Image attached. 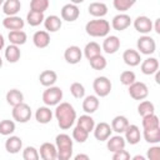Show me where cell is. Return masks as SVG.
Here are the masks:
<instances>
[{
	"label": "cell",
	"instance_id": "obj_6",
	"mask_svg": "<svg viewBox=\"0 0 160 160\" xmlns=\"http://www.w3.org/2000/svg\"><path fill=\"white\" fill-rule=\"evenodd\" d=\"M11 115H12V119H14L15 121L24 124V122H28V121L30 120L32 112H31V108H30L28 104H25V102L22 101V102H20L19 105H16V106L12 108Z\"/></svg>",
	"mask_w": 160,
	"mask_h": 160
},
{
	"label": "cell",
	"instance_id": "obj_16",
	"mask_svg": "<svg viewBox=\"0 0 160 160\" xmlns=\"http://www.w3.org/2000/svg\"><path fill=\"white\" fill-rule=\"evenodd\" d=\"M39 155L42 160H55L58 159V150L55 144L51 142H44L41 144L39 149Z\"/></svg>",
	"mask_w": 160,
	"mask_h": 160
},
{
	"label": "cell",
	"instance_id": "obj_18",
	"mask_svg": "<svg viewBox=\"0 0 160 160\" xmlns=\"http://www.w3.org/2000/svg\"><path fill=\"white\" fill-rule=\"evenodd\" d=\"M25 25V21L18 16V15H11V16H6L4 20H2V26L8 30H22Z\"/></svg>",
	"mask_w": 160,
	"mask_h": 160
},
{
	"label": "cell",
	"instance_id": "obj_20",
	"mask_svg": "<svg viewBox=\"0 0 160 160\" xmlns=\"http://www.w3.org/2000/svg\"><path fill=\"white\" fill-rule=\"evenodd\" d=\"M32 42L39 49H45L50 44V35L46 30H39L32 35Z\"/></svg>",
	"mask_w": 160,
	"mask_h": 160
},
{
	"label": "cell",
	"instance_id": "obj_50",
	"mask_svg": "<svg viewBox=\"0 0 160 160\" xmlns=\"http://www.w3.org/2000/svg\"><path fill=\"white\" fill-rule=\"evenodd\" d=\"M74 159H75V160H81V159H84V160H89L90 158H89V155H86V154H78V155L74 156Z\"/></svg>",
	"mask_w": 160,
	"mask_h": 160
},
{
	"label": "cell",
	"instance_id": "obj_46",
	"mask_svg": "<svg viewBox=\"0 0 160 160\" xmlns=\"http://www.w3.org/2000/svg\"><path fill=\"white\" fill-rule=\"evenodd\" d=\"M136 80V75L134 71L131 70H125L120 74V82L125 86H129L130 84H132Z\"/></svg>",
	"mask_w": 160,
	"mask_h": 160
},
{
	"label": "cell",
	"instance_id": "obj_10",
	"mask_svg": "<svg viewBox=\"0 0 160 160\" xmlns=\"http://www.w3.org/2000/svg\"><path fill=\"white\" fill-rule=\"evenodd\" d=\"M81 58H82V50L76 45H71L66 48L64 51V59L68 64H71V65L79 64Z\"/></svg>",
	"mask_w": 160,
	"mask_h": 160
},
{
	"label": "cell",
	"instance_id": "obj_17",
	"mask_svg": "<svg viewBox=\"0 0 160 160\" xmlns=\"http://www.w3.org/2000/svg\"><path fill=\"white\" fill-rule=\"evenodd\" d=\"M125 145H126V141H125L124 136H121V134L109 136L106 140V148L110 152H115L121 149H125Z\"/></svg>",
	"mask_w": 160,
	"mask_h": 160
},
{
	"label": "cell",
	"instance_id": "obj_54",
	"mask_svg": "<svg viewBox=\"0 0 160 160\" xmlns=\"http://www.w3.org/2000/svg\"><path fill=\"white\" fill-rule=\"evenodd\" d=\"M85 0H70V2L71 4H75V5H78V4H81V2H84Z\"/></svg>",
	"mask_w": 160,
	"mask_h": 160
},
{
	"label": "cell",
	"instance_id": "obj_4",
	"mask_svg": "<svg viewBox=\"0 0 160 160\" xmlns=\"http://www.w3.org/2000/svg\"><path fill=\"white\" fill-rule=\"evenodd\" d=\"M62 100V90L59 86H48L42 92V101L46 106H56Z\"/></svg>",
	"mask_w": 160,
	"mask_h": 160
},
{
	"label": "cell",
	"instance_id": "obj_3",
	"mask_svg": "<svg viewBox=\"0 0 160 160\" xmlns=\"http://www.w3.org/2000/svg\"><path fill=\"white\" fill-rule=\"evenodd\" d=\"M72 139L68 134H59L55 138V146L59 160H69L72 156Z\"/></svg>",
	"mask_w": 160,
	"mask_h": 160
},
{
	"label": "cell",
	"instance_id": "obj_38",
	"mask_svg": "<svg viewBox=\"0 0 160 160\" xmlns=\"http://www.w3.org/2000/svg\"><path fill=\"white\" fill-rule=\"evenodd\" d=\"M138 112L140 116H145V115H149V114H152L155 112V106L151 101L149 100H142L140 101V104L138 105Z\"/></svg>",
	"mask_w": 160,
	"mask_h": 160
},
{
	"label": "cell",
	"instance_id": "obj_19",
	"mask_svg": "<svg viewBox=\"0 0 160 160\" xmlns=\"http://www.w3.org/2000/svg\"><path fill=\"white\" fill-rule=\"evenodd\" d=\"M140 70L145 75H152L159 70V60L156 58H146L140 65Z\"/></svg>",
	"mask_w": 160,
	"mask_h": 160
},
{
	"label": "cell",
	"instance_id": "obj_28",
	"mask_svg": "<svg viewBox=\"0 0 160 160\" xmlns=\"http://www.w3.org/2000/svg\"><path fill=\"white\" fill-rule=\"evenodd\" d=\"M4 55H5V59H6L9 62L15 64V62L19 61V59H20V56H21V51H20V48H19L18 45L10 44V45H8V46L5 48Z\"/></svg>",
	"mask_w": 160,
	"mask_h": 160
},
{
	"label": "cell",
	"instance_id": "obj_47",
	"mask_svg": "<svg viewBox=\"0 0 160 160\" xmlns=\"http://www.w3.org/2000/svg\"><path fill=\"white\" fill-rule=\"evenodd\" d=\"M146 158L149 160H160V146H151L148 149Z\"/></svg>",
	"mask_w": 160,
	"mask_h": 160
},
{
	"label": "cell",
	"instance_id": "obj_11",
	"mask_svg": "<svg viewBox=\"0 0 160 160\" xmlns=\"http://www.w3.org/2000/svg\"><path fill=\"white\" fill-rule=\"evenodd\" d=\"M92 131H94L95 139L99 140V141H106L108 138L111 136V132H112L111 126L108 122H105V121H101L99 124H95Z\"/></svg>",
	"mask_w": 160,
	"mask_h": 160
},
{
	"label": "cell",
	"instance_id": "obj_5",
	"mask_svg": "<svg viewBox=\"0 0 160 160\" xmlns=\"http://www.w3.org/2000/svg\"><path fill=\"white\" fill-rule=\"evenodd\" d=\"M111 81L106 76H98L92 82V89L98 98H105L111 91Z\"/></svg>",
	"mask_w": 160,
	"mask_h": 160
},
{
	"label": "cell",
	"instance_id": "obj_9",
	"mask_svg": "<svg viewBox=\"0 0 160 160\" xmlns=\"http://www.w3.org/2000/svg\"><path fill=\"white\" fill-rule=\"evenodd\" d=\"M60 15H61V19L62 20H65L68 22H72V21L78 20V18L80 15V10H79L78 5L69 2V4H65L61 8Z\"/></svg>",
	"mask_w": 160,
	"mask_h": 160
},
{
	"label": "cell",
	"instance_id": "obj_45",
	"mask_svg": "<svg viewBox=\"0 0 160 160\" xmlns=\"http://www.w3.org/2000/svg\"><path fill=\"white\" fill-rule=\"evenodd\" d=\"M22 159L24 160H39L40 159L39 150L34 146H26L22 150Z\"/></svg>",
	"mask_w": 160,
	"mask_h": 160
},
{
	"label": "cell",
	"instance_id": "obj_51",
	"mask_svg": "<svg viewBox=\"0 0 160 160\" xmlns=\"http://www.w3.org/2000/svg\"><path fill=\"white\" fill-rule=\"evenodd\" d=\"M5 46V40H4V36L0 34V50H2Z\"/></svg>",
	"mask_w": 160,
	"mask_h": 160
},
{
	"label": "cell",
	"instance_id": "obj_23",
	"mask_svg": "<svg viewBox=\"0 0 160 160\" xmlns=\"http://www.w3.org/2000/svg\"><path fill=\"white\" fill-rule=\"evenodd\" d=\"M44 26L48 32H55L62 26V19L56 15H49L44 19Z\"/></svg>",
	"mask_w": 160,
	"mask_h": 160
},
{
	"label": "cell",
	"instance_id": "obj_31",
	"mask_svg": "<svg viewBox=\"0 0 160 160\" xmlns=\"http://www.w3.org/2000/svg\"><path fill=\"white\" fill-rule=\"evenodd\" d=\"M8 38H9L10 44H14V45H18V46L24 45L28 40V35L22 30H11V31H9Z\"/></svg>",
	"mask_w": 160,
	"mask_h": 160
},
{
	"label": "cell",
	"instance_id": "obj_39",
	"mask_svg": "<svg viewBox=\"0 0 160 160\" xmlns=\"http://www.w3.org/2000/svg\"><path fill=\"white\" fill-rule=\"evenodd\" d=\"M89 62H90V66H91L94 70H104V69L106 68V65H108V61H106L105 56H102L101 54H99V55L91 58V59L89 60Z\"/></svg>",
	"mask_w": 160,
	"mask_h": 160
},
{
	"label": "cell",
	"instance_id": "obj_33",
	"mask_svg": "<svg viewBox=\"0 0 160 160\" xmlns=\"http://www.w3.org/2000/svg\"><path fill=\"white\" fill-rule=\"evenodd\" d=\"M76 125L82 128L84 130H86L89 134L94 130V126H95V120L92 119V116L90 114H85V115H81L78 120H76Z\"/></svg>",
	"mask_w": 160,
	"mask_h": 160
},
{
	"label": "cell",
	"instance_id": "obj_40",
	"mask_svg": "<svg viewBox=\"0 0 160 160\" xmlns=\"http://www.w3.org/2000/svg\"><path fill=\"white\" fill-rule=\"evenodd\" d=\"M136 0H112V5L115 8V10L120 11V12H125L128 11L130 8H132L135 5Z\"/></svg>",
	"mask_w": 160,
	"mask_h": 160
},
{
	"label": "cell",
	"instance_id": "obj_2",
	"mask_svg": "<svg viewBox=\"0 0 160 160\" xmlns=\"http://www.w3.org/2000/svg\"><path fill=\"white\" fill-rule=\"evenodd\" d=\"M85 31L92 38H105L110 32V22L102 18H96L86 22Z\"/></svg>",
	"mask_w": 160,
	"mask_h": 160
},
{
	"label": "cell",
	"instance_id": "obj_29",
	"mask_svg": "<svg viewBox=\"0 0 160 160\" xmlns=\"http://www.w3.org/2000/svg\"><path fill=\"white\" fill-rule=\"evenodd\" d=\"M39 81L42 86L48 88V86H52L56 81H58V74L54 70H44L40 75H39Z\"/></svg>",
	"mask_w": 160,
	"mask_h": 160
},
{
	"label": "cell",
	"instance_id": "obj_32",
	"mask_svg": "<svg viewBox=\"0 0 160 160\" xmlns=\"http://www.w3.org/2000/svg\"><path fill=\"white\" fill-rule=\"evenodd\" d=\"M5 98H6V102L9 105H11L12 108L24 101V94L20 90H18V89H10L6 92V96Z\"/></svg>",
	"mask_w": 160,
	"mask_h": 160
},
{
	"label": "cell",
	"instance_id": "obj_7",
	"mask_svg": "<svg viewBox=\"0 0 160 160\" xmlns=\"http://www.w3.org/2000/svg\"><path fill=\"white\" fill-rule=\"evenodd\" d=\"M136 46H138V50L140 51V54H144V55H151L156 50V42H155V40L151 36H149L148 34L146 35H142V36H140L138 39Z\"/></svg>",
	"mask_w": 160,
	"mask_h": 160
},
{
	"label": "cell",
	"instance_id": "obj_56",
	"mask_svg": "<svg viewBox=\"0 0 160 160\" xmlns=\"http://www.w3.org/2000/svg\"><path fill=\"white\" fill-rule=\"evenodd\" d=\"M4 1H5V0H0V6H2V4H4Z\"/></svg>",
	"mask_w": 160,
	"mask_h": 160
},
{
	"label": "cell",
	"instance_id": "obj_34",
	"mask_svg": "<svg viewBox=\"0 0 160 160\" xmlns=\"http://www.w3.org/2000/svg\"><path fill=\"white\" fill-rule=\"evenodd\" d=\"M142 136L149 144H158L160 141V126L154 129H144Z\"/></svg>",
	"mask_w": 160,
	"mask_h": 160
},
{
	"label": "cell",
	"instance_id": "obj_21",
	"mask_svg": "<svg viewBox=\"0 0 160 160\" xmlns=\"http://www.w3.org/2000/svg\"><path fill=\"white\" fill-rule=\"evenodd\" d=\"M122 60L129 66H138L141 62V56L138 50L134 49H126L122 52Z\"/></svg>",
	"mask_w": 160,
	"mask_h": 160
},
{
	"label": "cell",
	"instance_id": "obj_26",
	"mask_svg": "<svg viewBox=\"0 0 160 160\" xmlns=\"http://www.w3.org/2000/svg\"><path fill=\"white\" fill-rule=\"evenodd\" d=\"M128 125H129L128 118L124 116V115H118L111 120V125L110 126H111V130L115 131L116 134H124V131L128 128Z\"/></svg>",
	"mask_w": 160,
	"mask_h": 160
},
{
	"label": "cell",
	"instance_id": "obj_44",
	"mask_svg": "<svg viewBox=\"0 0 160 160\" xmlns=\"http://www.w3.org/2000/svg\"><path fill=\"white\" fill-rule=\"evenodd\" d=\"M70 92L75 99H82L85 96V88L82 84L75 81L70 85Z\"/></svg>",
	"mask_w": 160,
	"mask_h": 160
},
{
	"label": "cell",
	"instance_id": "obj_14",
	"mask_svg": "<svg viewBox=\"0 0 160 160\" xmlns=\"http://www.w3.org/2000/svg\"><path fill=\"white\" fill-rule=\"evenodd\" d=\"M124 139L128 144L130 145H136L139 141H140V138H141V134H140V129L138 125H134V124H129L128 128L125 129L124 131Z\"/></svg>",
	"mask_w": 160,
	"mask_h": 160
},
{
	"label": "cell",
	"instance_id": "obj_49",
	"mask_svg": "<svg viewBox=\"0 0 160 160\" xmlns=\"http://www.w3.org/2000/svg\"><path fill=\"white\" fill-rule=\"evenodd\" d=\"M152 30L156 34H160V19H156L155 20V22L152 24Z\"/></svg>",
	"mask_w": 160,
	"mask_h": 160
},
{
	"label": "cell",
	"instance_id": "obj_25",
	"mask_svg": "<svg viewBox=\"0 0 160 160\" xmlns=\"http://www.w3.org/2000/svg\"><path fill=\"white\" fill-rule=\"evenodd\" d=\"M88 11L94 18H104L108 14V6L101 1H94L89 5Z\"/></svg>",
	"mask_w": 160,
	"mask_h": 160
},
{
	"label": "cell",
	"instance_id": "obj_36",
	"mask_svg": "<svg viewBox=\"0 0 160 160\" xmlns=\"http://www.w3.org/2000/svg\"><path fill=\"white\" fill-rule=\"evenodd\" d=\"M44 12H38V11H34V10H30L28 14H26V21L30 26H38L40 25L41 22H44Z\"/></svg>",
	"mask_w": 160,
	"mask_h": 160
},
{
	"label": "cell",
	"instance_id": "obj_27",
	"mask_svg": "<svg viewBox=\"0 0 160 160\" xmlns=\"http://www.w3.org/2000/svg\"><path fill=\"white\" fill-rule=\"evenodd\" d=\"M35 119L40 124H49L52 120V111L46 105L45 106H40L35 111Z\"/></svg>",
	"mask_w": 160,
	"mask_h": 160
},
{
	"label": "cell",
	"instance_id": "obj_43",
	"mask_svg": "<svg viewBox=\"0 0 160 160\" xmlns=\"http://www.w3.org/2000/svg\"><path fill=\"white\" fill-rule=\"evenodd\" d=\"M50 2L49 0H31L30 1V10L38 11V12H45L49 8Z\"/></svg>",
	"mask_w": 160,
	"mask_h": 160
},
{
	"label": "cell",
	"instance_id": "obj_13",
	"mask_svg": "<svg viewBox=\"0 0 160 160\" xmlns=\"http://www.w3.org/2000/svg\"><path fill=\"white\" fill-rule=\"evenodd\" d=\"M119 49H120V39L115 35H106L102 41L101 50H104L106 54L111 55V54H115Z\"/></svg>",
	"mask_w": 160,
	"mask_h": 160
},
{
	"label": "cell",
	"instance_id": "obj_22",
	"mask_svg": "<svg viewBox=\"0 0 160 160\" xmlns=\"http://www.w3.org/2000/svg\"><path fill=\"white\" fill-rule=\"evenodd\" d=\"M100 105V101H99V98L96 95H88V96H84V100H82V110L86 112V114H94Z\"/></svg>",
	"mask_w": 160,
	"mask_h": 160
},
{
	"label": "cell",
	"instance_id": "obj_35",
	"mask_svg": "<svg viewBox=\"0 0 160 160\" xmlns=\"http://www.w3.org/2000/svg\"><path fill=\"white\" fill-rule=\"evenodd\" d=\"M82 51H84L85 58H86L88 60H90L91 58H94V56L101 54V48H100V45H99L96 41H90V42H88V44L85 45V48H84Z\"/></svg>",
	"mask_w": 160,
	"mask_h": 160
},
{
	"label": "cell",
	"instance_id": "obj_37",
	"mask_svg": "<svg viewBox=\"0 0 160 160\" xmlns=\"http://www.w3.org/2000/svg\"><path fill=\"white\" fill-rule=\"evenodd\" d=\"M141 124H142V129H154V128H159L160 126L159 118H158V115H155V112L142 116Z\"/></svg>",
	"mask_w": 160,
	"mask_h": 160
},
{
	"label": "cell",
	"instance_id": "obj_15",
	"mask_svg": "<svg viewBox=\"0 0 160 160\" xmlns=\"http://www.w3.org/2000/svg\"><path fill=\"white\" fill-rule=\"evenodd\" d=\"M134 28L138 32L146 35L152 30V21L148 16H138L134 20Z\"/></svg>",
	"mask_w": 160,
	"mask_h": 160
},
{
	"label": "cell",
	"instance_id": "obj_24",
	"mask_svg": "<svg viewBox=\"0 0 160 160\" xmlns=\"http://www.w3.org/2000/svg\"><path fill=\"white\" fill-rule=\"evenodd\" d=\"M22 149V140L19 136L10 135L5 141V150L9 154H18Z\"/></svg>",
	"mask_w": 160,
	"mask_h": 160
},
{
	"label": "cell",
	"instance_id": "obj_8",
	"mask_svg": "<svg viewBox=\"0 0 160 160\" xmlns=\"http://www.w3.org/2000/svg\"><path fill=\"white\" fill-rule=\"evenodd\" d=\"M129 95L134 100H144L149 95V89L148 85L142 81H134L132 84L129 85Z\"/></svg>",
	"mask_w": 160,
	"mask_h": 160
},
{
	"label": "cell",
	"instance_id": "obj_12",
	"mask_svg": "<svg viewBox=\"0 0 160 160\" xmlns=\"http://www.w3.org/2000/svg\"><path fill=\"white\" fill-rule=\"evenodd\" d=\"M130 24H131V18L125 12H120V14L115 15L111 20V26L116 31H122V30L128 29L130 26Z\"/></svg>",
	"mask_w": 160,
	"mask_h": 160
},
{
	"label": "cell",
	"instance_id": "obj_41",
	"mask_svg": "<svg viewBox=\"0 0 160 160\" xmlns=\"http://www.w3.org/2000/svg\"><path fill=\"white\" fill-rule=\"evenodd\" d=\"M15 131V122L12 120H1L0 121V135L9 136Z\"/></svg>",
	"mask_w": 160,
	"mask_h": 160
},
{
	"label": "cell",
	"instance_id": "obj_52",
	"mask_svg": "<svg viewBox=\"0 0 160 160\" xmlns=\"http://www.w3.org/2000/svg\"><path fill=\"white\" fill-rule=\"evenodd\" d=\"M155 81H156V84H160V72H159V70L155 72Z\"/></svg>",
	"mask_w": 160,
	"mask_h": 160
},
{
	"label": "cell",
	"instance_id": "obj_1",
	"mask_svg": "<svg viewBox=\"0 0 160 160\" xmlns=\"http://www.w3.org/2000/svg\"><path fill=\"white\" fill-rule=\"evenodd\" d=\"M56 120H58V125L61 130H68L70 129L74 122L76 121V111L74 109V106L70 102H59L55 108V112H54Z\"/></svg>",
	"mask_w": 160,
	"mask_h": 160
},
{
	"label": "cell",
	"instance_id": "obj_55",
	"mask_svg": "<svg viewBox=\"0 0 160 160\" xmlns=\"http://www.w3.org/2000/svg\"><path fill=\"white\" fill-rule=\"evenodd\" d=\"M1 66H2V59H1V56H0V69H1Z\"/></svg>",
	"mask_w": 160,
	"mask_h": 160
},
{
	"label": "cell",
	"instance_id": "obj_53",
	"mask_svg": "<svg viewBox=\"0 0 160 160\" xmlns=\"http://www.w3.org/2000/svg\"><path fill=\"white\" fill-rule=\"evenodd\" d=\"M132 159L134 160H145V156H142V155H135V156H132Z\"/></svg>",
	"mask_w": 160,
	"mask_h": 160
},
{
	"label": "cell",
	"instance_id": "obj_48",
	"mask_svg": "<svg viewBox=\"0 0 160 160\" xmlns=\"http://www.w3.org/2000/svg\"><path fill=\"white\" fill-rule=\"evenodd\" d=\"M112 159L114 160H129L130 159V152L125 149H121L119 151L112 152Z\"/></svg>",
	"mask_w": 160,
	"mask_h": 160
},
{
	"label": "cell",
	"instance_id": "obj_30",
	"mask_svg": "<svg viewBox=\"0 0 160 160\" xmlns=\"http://www.w3.org/2000/svg\"><path fill=\"white\" fill-rule=\"evenodd\" d=\"M21 9V2L20 0H5L2 4V12L6 16L16 15Z\"/></svg>",
	"mask_w": 160,
	"mask_h": 160
},
{
	"label": "cell",
	"instance_id": "obj_42",
	"mask_svg": "<svg viewBox=\"0 0 160 160\" xmlns=\"http://www.w3.org/2000/svg\"><path fill=\"white\" fill-rule=\"evenodd\" d=\"M88 138H89V132H88L86 130H84L82 128H80V126L76 125V126L72 129V139H74L75 141L82 144V142H85V141L88 140Z\"/></svg>",
	"mask_w": 160,
	"mask_h": 160
}]
</instances>
